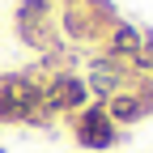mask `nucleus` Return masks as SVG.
Instances as JSON below:
<instances>
[{
    "label": "nucleus",
    "mask_w": 153,
    "mask_h": 153,
    "mask_svg": "<svg viewBox=\"0 0 153 153\" xmlns=\"http://www.w3.org/2000/svg\"><path fill=\"white\" fill-rule=\"evenodd\" d=\"M128 81H132V76H128V68H123V64H115L111 55H102V51H94V55H89V64H85L89 102H106L111 94H119Z\"/></svg>",
    "instance_id": "obj_7"
},
{
    "label": "nucleus",
    "mask_w": 153,
    "mask_h": 153,
    "mask_svg": "<svg viewBox=\"0 0 153 153\" xmlns=\"http://www.w3.org/2000/svg\"><path fill=\"white\" fill-rule=\"evenodd\" d=\"M68 128H72V140L81 145V149H89V153H106V149H115V145L123 140V132L111 123V115H106L102 102L81 106V111L68 119Z\"/></svg>",
    "instance_id": "obj_5"
},
{
    "label": "nucleus",
    "mask_w": 153,
    "mask_h": 153,
    "mask_svg": "<svg viewBox=\"0 0 153 153\" xmlns=\"http://www.w3.org/2000/svg\"><path fill=\"white\" fill-rule=\"evenodd\" d=\"M13 30H17V43L47 55V51H60V26H55V0H17L13 4Z\"/></svg>",
    "instance_id": "obj_3"
},
{
    "label": "nucleus",
    "mask_w": 153,
    "mask_h": 153,
    "mask_svg": "<svg viewBox=\"0 0 153 153\" xmlns=\"http://www.w3.org/2000/svg\"><path fill=\"white\" fill-rule=\"evenodd\" d=\"M0 123H30V128L55 123L43 111V76L38 72H0Z\"/></svg>",
    "instance_id": "obj_2"
},
{
    "label": "nucleus",
    "mask_w": 153,
    "mask_h": 153,
    "mask_svg": "<svg viewBox=\"0 0 153 153\" xmlns=\"http://www.w3.org/2000/svg\"><path fill=\"white\" fill-rule=\"evenodd\" d=\"M115 22H119V9L111 0H55V26L64 47L98 51Z\"/></svg>",
    "instance_id": "obj_1"
},
{
    "label": "nucleus",
    "mask_w": 153,
    "mask_h": 153,
    "mask_svg": "<svg viewBox=\"0 0 153 153\" xmlns=\"http://www.w3.org/2000/svg\"><path fill=\"white\" fill-rule=\"evenodd\" d=\"M102 106H106V115H111V123L123 132V128L145 123L149 115H153V89H149L145 81H128L119 94H111Z\"/></svg>",
    "instance_id": "obj_6"
},
{
    "label": "nucleus",
    "mask_w": 153,
    "mask_h": 153,
    "mask_svg": "<svg viewBox=\"0 0 153 153\" xmlns=\"http://www.w3.org/2000/svg\"><path fill=\"white\" fill-rule=\"evenodd\" d=\"M81 106H89V85L81 72H72V68L43 72V111L51 119H72Z\"/></svg>",
    "instance_id": "obj_4"
}]
</instances>
